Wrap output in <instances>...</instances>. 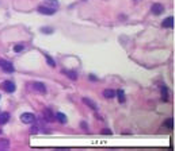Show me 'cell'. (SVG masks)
Listing matches in <instances>:
<instances>
[{"instance_id": "6da1fadb", "label": "cell", "mask_w": 175, "mask_h": 151, "mask_svg": "<svg viewBox=\"0 0 175 151\" xmlns=\"http://www.w3.org/2000/svg\"><path fill=\"white\" fill-rule=\"evenodd\" d=\"M20 120H22V123H25V124H33V123H36L37 117H36V115H34V113L25 112V113H22V115H20Z\"/></svg>"}, {"instance_id": "7a4b0ae2", "label": "cell", "mask_w": 175, "mask_h": 151, "mask_svg": "<svg viewBox=\"0 0 175 151\" xmlns=\"http://www.w3.org/2000/svg\"><path fill=\"white\" fill-rule=\"evenodd\" d=\"M2 89H4L7 93H14L15 92V84L12 82V81H4V82L2 84Z\"/></svg>"}, {"instance_id": "3957f363", "label": "cell", "mask_w": 175, "mask_h": 151, "mask_svg": "<svg viewBox=\"0 0 175 151\" xmlns=\"http://www.w3.org/2000/svg\"><path fill=\"white\" fill-rule=\"evenodd\" d=\"M151 12H152L153 15H161V13L164 12V7L160 3H155V4L151 7Z\"/></svg>"}, {"instance_id": "277c9868", "label": "cell", "mask_w": 175, "mask_h": 151, "mask_svg": "<svg viewBox=\"0 0 175 151\" xmlns=\"http://www.w3.org/2000/svg\"><path fill=\"white\" fill-rule=\"evenodd\" d=\"M38 12L39 13H44V15H55L56 10L52 7H44V5H39L38 7Z\"/></svg>"}, {"instance_id": "5b68a950", "label": "cell", "mask_w": 175, "mask_h": 151, "mask_svg": "<svg viewBox=\"0 0 175 151\" xmlns=\"http://www.w3.org/2000/svg\"><path fill=\"white\" fill-rule=\"evenodd\" d=\"M31 86H33V89L36 92H38V93H46V86H45L44 82H33Z\"/></svg>"}, {"instance_id": "8992f818", "label": "cell", "mask_w": 175, "mask_h": 151, "mask_svg": "<svg viewBox=\"0 0 175 151\" xmlns=\"http://www.w3.org/2000/svg\"><path fill=\"white\" fill-rule=\"evenodd\" d=\"M161 27H164V28H172V27H174V18H172V16L166 18L161 22Z\"/></svg>"}, {"instance_id": "52a82bcc", "label": "cell", "mask_w": 175, "mask_h": 151, "mask_svg": "<svg viewBox=\"0 0 175 151\" xmlns=\"http://www.w3.org/2000/svg\"><path fill=\"white\" fill-rule=\"evenodd\" d=\"M44 117H45V120L46 121H55L56 120V117H55V115H53V112L49 109V108H45L44 109Z\"/></svg>"}, {"instance_id": "ba28073f", "label": "cell", "mask_w": 175, "mask_h": 151, "mask_svg": "<svg viewBox=\"0 0 175 151\" xmlns=\"http://www.w3.org/2000/svg\"><path fill=\"white\" fill-rule=\"evenodd\" d=\"M0 67H2V69H3L6 73H12V72L15 70V69H14V65H12L11 62H7V61H4V64L2 65Z\"/></svg>"}, {"instance_id": "9c48e42d", "label": "cell", "mask_w": 175, "mask_h": 151, "mask_svg": "<svg viewBox=\"0 0 175 151\" xmlns=\"http://www.w3.org/2000/svg\"><path fill=\"white\" fill-rule=\"evenodd\" d=\"M10 120V113L8 112H2L0 113V126L6 124Z\"/></svg>"}, {"instance_id": "30bf717a", "label": "cell", "mask_w": 175, "mask_h": 151, "mask_svg": "<svg viewBox=\"0 0 175 151\" xmlns=\"http://www.w3.org/2000/svg\"><path fill=\"white\" fill-rule=\"evenodd\" d=\"M63 74H65L67 77H69L71 80H76V78H77V73L73 72V70H67V69L64 70L63 69Z\"/></svg>"}, {"instance_id": "8fae6325", "label": "cell", "mask_w": 175, "mask_h": 151, "mask_svg": "<svg viewBox=\"0 0 175 151\" xmlns=\"http://www.w3.org/2000/svg\"><path fill=\"white\" fill-rule=\"evenodd\" d=\"M83 102H84L86 105H88V107H90L91 109H98V105H96L95 102L92 101V100L87 99V97H84V99H83Z\"/></svg>"}, {"instance_id": "7c38bea8", "label": "cell", "mask_w": 175, "mask_h": 151, "mask_svg": "<svg viewBox=\"0 0 175 151\" xmlns=\"http://www.w3.org/2000/svg\"><path fill=\"white\" fill-rule=\"evenodd\" d=\"M160 92H161V97H163V100L166 101V100L168 99V89H167V86L164 85V84L160 85Z\"/></svg>"}, {"instance_id": "4fadbf2b", "label": "cell", "mask_w": 175, "mask_h": 151, "mask_svg": "<svg viewBox=\"0 0 175 151\" xmlns=\"http://www.w3.org/2000/svg\"><path fill=\"white\" fill-rule=\"evenodd\" d=\"M103 97H106V99H113V97H115V92L113 90V89H105Z\"/></svg>"}, {"instance_id": "5bb4252c", "label": "cell", "mask_w": 175, "mask_h": 151, "mask_svg": "<svg viewBox=\"0 0 175 151\" xmlns=\"http://www.w3.org/2000/svg\"><path fill=\"white\" fill-rule=\"evenodd\" d=\"M56 119H57V120L60 121L61 124H65V123H67V120H68V119H67V116L64 115L63 112H58L57 115H56Z\"/></svg>"}, {"instance_id": "9a60e30c", "label": "cell", "mask_w": 175, "mask_h": 151, "mask_svg": "<svg viewBox=\"0 0 175 151\" xmlns=\"http://www.w3.org/2000/svg\"><path fill=\"white\" fill-rule=\"evenodd\" d=\"M10 147V140L8 139H2L0 140V150H7Z\"/></svg>"}, {"instance_id": "2e32d148", "label": "cell", "mask_w": 175, "mask_h": 151, "mask_svg": "<svg viewBox=\"0 0 175 151\" xmlns=\"http://www.w3.org/2000/svg\"><path fill=\"white\" fill-rule=\"evenodd\" d=\"M45 58H46V62H48V65L49 66H52V67H55L56 66V62H55V59L52 58L50 55H48V54H45Z\"/></svg>"}, {"instance_id": "e0dca14e", "label": "cell", "mask_w": 175, "mask_h": 151, "mask_svg": "<svg viewBox=\"0 0 175 151\" xmlns=\"http://www.w3.org/2000/svg\"><path fill=\"white\" fill-rule=\"evenodd\" d=\"M164 127L168 129H172L174 128V120L172 119H168V120H166V123H164Z\"/></svg>"}, {"instance_id": "ac0fdd59", "label": "cell", "mask_w": 175, "mask_h": 151, "mask_svg": "<svg viewBox=\"0 0 175 151\" xmlns=\"http://www.w3.org/2000/svg\"><path fill=\"white\" fill-rule=\"evenodd\" d=\"M45 3H46V4H49L50 7H55V8H57L58 7V1L57 0H45Z\"/></svg>"}, {"instance_id": "d6986e66", "label": "cell", "mask_w": 175, "mask_h": 151, "mask_svg": "<svg viewBox=\"0 0 175 151\" xmlns=\"http://www.w3.org/2000/svg\"><path fill=\"white\" fill-rule=\"evenodd\" d=\"M115 94H117L118 99H120V102H125V93H123V90H118Z\"/></svg>"}, {"instance_id": "ffe728a7", "label": "cell", "mask_w": 175, "mask_h": 151, "mask_svg": "<svg viewBox=\"0 0 175 151\" xmlns=\"http://www.w3.org/2000/svg\"><path fill=\"white\" fill-rule=\"evenodd\" d=\"M41 31L44 32V34H52V32H53V28H50V27H42Z\"/></svg>"}, {"instance_id": "44dd1931", "label": "cell", "mask_w": 175, "mask_h": 151, "mask_svg": "<svg viewBox=\"0 0 175 151\" xmlns=\"http://www.w3.org/2000/svg\"><path fill=\"white\" fill-rule=\"evenodd\" d=\"M23 49H25V46H23V45H17L14 47V50H15V53H19V51H22Z\"/></svg>"}, {"instance_id": "7402d4cb", "label": "cell", "mask_w": 175, "mask_h": 151, "mask_svg": "<svg viewBox=\"0 0 175 151\" xmlns=\"http://www.w3.org/2000/svg\"><path fill=\"white\" fill-rule=\"evenodd\" d=\"M30 132H31V134H37V132H38V127H36V126L31 127V128H30Z\"/></svg>"}, {"instance_id": "603a6c76", "label": "cell", "mask_w": 175, "mask_h": 151, "mask_svg": "<svg viewBox=\"0 0 175 151\" xmlns=\"http://www.w3.org/2000/svg\"><path fill=\"white\" fill-rule=\"evenodd\" d=\"M80 127H82L83 129H87V123H84V121H82V123H80Z\"/></svg>"}, {"instance_id": "cb8c5ba5", "label": "cell", "mask_w": 175, "mask_h": 151, "mask_svg": "<svg viewBox=\"0 0 175 151\" xmlns=\"http://www.w3.org/2000/svg\"><path fill=\"white\" fill-rule=\"evenodd\" d=\"M102 134H103V135H106V134H111V131H110V129H103V131H102Z\"/></svg>"}, {"instance_id": "d4e9b609", "label": "cell", "mask_w": 175, "mask_h": 151, "mask_svg": "<svg viewBox=\"0 0 175 151\" xmlns=\"http://www.w3.org/2000/svg\"><path fill=\"white\" fill-rule=\"evenodd\" d=\"M90 80H91V81H96V78L94 77V76H90Z\"/></svg>"}, {"instance_id": "484cf974", "label": "cell", "mask_w": 175, "mask_h": 151, "mask_svg": "<svg viewBox=\"0 0 175 151\" xmlns=\"http://www.w3.org/2000/svg\"><path fill=\"white\" fill-rule=\"evenodd\" d=\"M3 64H4V59H0V66H2Z\"/></svg>"}, {"instance_id": "4316f807", "label": "cell", "mask_w": 175, "mask_h": 151, "mask_svg": "<svg viewBox=\"0 0 175 151\" xmlns=\"http://www.w3.org/2000/svg\"><path fill=\"white\" fill-rule=\"evenodd\" d=\"M0 134H2V129H0Z\"/></svg>"}]
</instances>
